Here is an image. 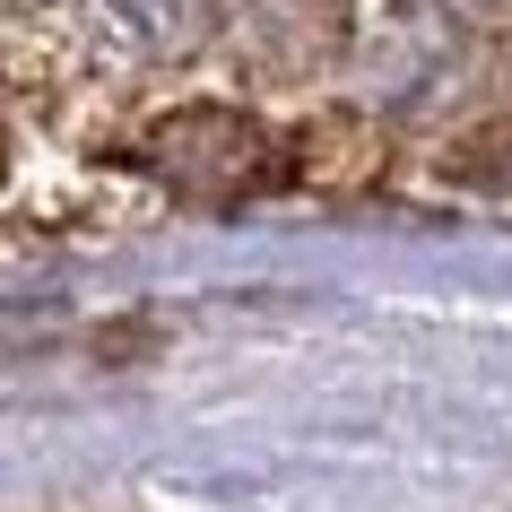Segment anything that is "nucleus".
<instances>
[{"mask_svg": "<svg viewBox=\"0 0 512 512\" xmlns=\"http://www.w3.org/2000/svg\"><path fill=\"white\" fill-rule=\"evenodd\" d=\"M148 165L183 200H252L261 183H278V139L252 122V113H226V105H191L174 122L148 131Z\"/></svg>", "mask_w": 512, "mask_h": 512, "instance_id": "nucleus-1", "label": "nucleus"}, {"mask_svg": "<svg viewBox=\"0 0 512 512\" xmlns=\"http://www.w3.org/2000/svg\"><path fill=\"white\" fill-rule=\"evenodd\" d=\"M408 9H426V18H452V27H469V18H504L512 0H408Z\"/></svg>", "mask_w": 512, "mask_h": 512, "instance_id": "nucleus-3", "label": "nucleus"}, {"mask_svg": "<svg viewBox=\"0 0 512 512\" xmlns=\"http://www.w3.org/2000/svg\"><path fill=\"white\" fill-rule=\"evenodd\" d=\"M96 9V27L139 61H165V53H191L200 35H209L217 0H87Z\"/></svg>", "mask_w": 512, "mask_h": 512, "instance_id": "nucleus-2", "label": "nucleus"}, {"mask_svg": "<svg viewBox=\"0 0 512 512\" xmlns=\"http://www.w3.org/2000/svg\"><path fill=\"white\" fill-rule=\"evenodd\" d=\"M0 157H9V139H0Z\"/></svg>", "mask_w": 512, "mask_h": 512, "instance_id": "nucleus-4", "label": "nucleus"}]
</instances>
